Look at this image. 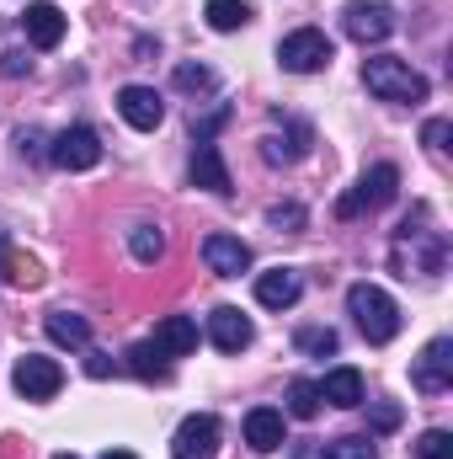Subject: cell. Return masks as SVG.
Wrapping results in <instances>:
<instances>
[{"label":"cell","instance_id":"obj_1","mask_svg":"<svg viewBox=\"0 0 453 459\" xmlns=\"http://www.w3.org/2000/svg\"><path fill=\"white\" fill-rule=\"evenodd\" d=\"M346 310H352L357 332L373 347H384V342L400 337V305H395L379 283H352V289H346Z\"/></svg>","mask_w":453,"mask_h":459},{"label":"cell","instance_id":"obj_2","mask_svg":"<svg viewBox=\"0 0 453 459\" xmlns=\"http://www.w3.org/2000/svg\"><path fill=\"white\" fill-rule=\"evenodd\" d=\"M363 86H368L379 102H427V75L411 70V65L395 59V54L363 59Z\"/></svg>","mask_w":453,"mask_h":459},{"label":"cell","instance_id":"obj_3","mask_svg":"<svg viewBox=\"0 0 453 459\" xmlns=\"http://www.w3.org/2000/svg\"><path fill=\"white\" fill-rule=\"evenodd\" d=\"M395 267H400V278H438L443 267H449V240H443V230H427V225H400L395 235Z\"/></svg>","mask_w":453,"mask_h":459},{"label":"cell","instance_id":"obj_4","mask_svg":"<svg viewBox=\"0 0 453 459\" xmlns=\"http://www.w3.org/2000/svg\"><path fill=\"white\" fill-rule=\"evenodd\" d=\"M395 193H400V166L379 160V166H368V171H363V182H357V187L337 204V214H341V220H357V214L389 209V204H395Z\"/></svg>","mask_w":453,"mask_h":459},{"label":"cell","instance_id":"obj_5","mask_svg":"<svg viewBox=\"0 0 453 459\" xmlns=\"http://www.w3.org/2000/svg\"><path fill=\"white\" fill-rule=\"evenodd\" d=\"M331 38L321 32V27H299V32H288L283 43H278V65L288 70V75H315V70H326L331 65Z\"/></svg>","mask_w":453,"mask_h":459},{"label":"cell","instance_id":"obj_6","mask_svg":"<svg viewBox=\"0 0 453 459\" xmlns=\"http://www.w3.org/2000/svg\"><path fill=\"white\" fill-rule=\"evenodd\" d=\"M341 32L352 38V43H384L389 32H395V5L389 0H346L341 5Z\"/></svg>","mask_w":453,"mask_h":459},{"label":"cell","instance_id":"obj_7","mask_svg":"<svg viewBox=\"0 0 453 459\" xmlns=\"http://www.w3.org/2000/svg\"><path fill=\"white\" fill-rule=\"evenodd\" d=\"M11 385H16V395H27V401H54V395L64 390V368H59L54 358H43V352H27V358H16V368H11Z\"/></svg>","mask_w":453,"mask_h":459},{"label":"cell","instance_id":"obj_8","mask_svg":"<svg viewBox=\"0 0 453 459\" xmlns=\"http://www.w3.org/2000/svg\"><path fill=\"white\" fill-rule=\"evenodd\" d=\"M48 160H54V166H64V171H91V166L102 160V134H97V128H86V123H70L64 134H54Z\"/></svg>","mask_w":453,"mask_h":459},{"label":"cell","instance_id":"obj_9","mask_svg":"<svg viewBox=\"0 0 453 459\" xmlns=\"http://www.w3.org/2000/svg\"><path fill=\"white\" fill-rule=\"evenodd\" d=\"M411 385H416L422 395L453 390V337H432V342H427V352H422L416 368H411Z\"/></svg>","mask_w":453,"mask_h":459},{"label":"cell","instance_id":"obj_10","mask_svg":"<svg viewBox=\"0 0 453 459\" xmlns=\"http://www.w3.org/2000/svg\"><path fill=\"white\" fill-rule=\"evenodd\" d=\"M214 455H219V417L192 411L171 438V459H214Z\"/></svg>","mask_w":453,"mask_h":459},{"label":"cell","instance_id":"obj_11","mask_svg":"<svg viewBox=\"0 0 453 459\" xmlns=\"http://www.w3.org/2000/svg\"><path fill=\"white\" fill-rule=\"evenodd\" d=\"M117 113H123L128 128L155 134V128L166 123V102H160V91H155V86H123V91H117Z\"/></svg>","mask_w":453,"mask_h":459},{"label":"cell","instance_id":"obj_12","mask_svg":"<svg viewBox=\"0 0 453 459\" xmlns=\"http://www.w3.org/2000/svg\"><path fill=\"white\" fill-rule=\"evenodd\" d=\"M21 32H27L32 48H59V43H64V11H59L54 0H32V5L21 11Z\"/></svg>","mask_w":453,"mask_h":459},{"label":"cell","instance_id":"obj_13","mask_svg":"<svg viewBox=\"0 0 453 459\" xmlns=\"http://www.w3.org/2000/svg\"><path fill=\"white\" fill-rule=\"evenodd\" d=\"M203 262H209V273H219V278H240L245 267H251V246L240 240V235H209L203 240Z\"/></svg>","mask_w":453,"mask_h":459},{"label":"cell","instance_id":"obj_14","mask_svg":"<svg viewBox=\"0 0 453 459\" xmlns=\"http://www.w3.org/2000/svg\"><path fill=\"white\" fill-rule=\"evenodd\" d=\"M299 294H304V278L294 267H272L256 278V305H267V310H294Z\"/></svg>","mask_w":453,"mask_h":459},{"label":"cell","instance_id":"obj_15","mask_svg":"<svg viewBox=\"0 0 453 459\" xmlns=\"http://www.w3.org/2000/svg\"><path fill=\"white\" fill-rule=\"evenodd\" d=\"M192 187H209V193H219V198H229L235 193V182H229V166L225 155H219V144L209 139V144H192Z\"/></svg>","mask_w":453,"mask_h":459},{"label":"cell","instance_id":"obj_16","mask_svg":"<svg viewBox=\"0 0 453 459\" xmlns=\"http://www.w3.org/2000/svg\"><path fill=\"white\" fill-rule=\"evenodd\" d=\"M245 444H251L256 455H278V449L288 444L283 411H272V406H256V411H245Z\"/></svg>","mask_w":453,"mask_h":459},{"label":"cell","instance_id":"obj_17","mask_svg":"<svg viewBox=\"0 0 453 459\" xmlns=\"http://www.w3.org/2000/svg\"><path fill=\"white\" fill-rule=\"evenodd\" d=\"M256 337V326L235 310V305H219L214 316H209V342L219 347V352H240V347H251Z\"/></svg>","mask_w":453,"mask_h":459},{"label":"cell","instance_id":"obj_18","mask_svg":"<svg viewBox=\"0 0 453 459\" xmlns=\"http://www.w3.org/2000/svg\"><path fill=\"white\" fill-rule=\"evenodd\" d=\"M283 128H288V134H267V139H261V160H267V166H294V160L310 150V128H304V123H283Z\"/></svg>","mask_w":453,"mask_h":459},{"label":"cell","instance_id":"obj_19","mask_svg":"<svg viewBox=\"0 0 453 459\" xmlns=\"http://www.w3.org/2000/svg\"><path fill=\"white\" fill-rule=\"evenodd\" d=\"M150 342L160 347L166 358H187V352L198 347V321H192V316H166V321L155 326Z\"/></svg>","mask_w":453,"mask_h":459},{"label":"cell","instance_id":"obj_20","mask_svg":"<svg viewBox=\"0 0 453 459\" xmlns=\"http://www.w3.org/2000/svg\"><path fill=\"white\" fill-rule=\"evenodd\" d=\"M321 401H331L341 411L363 406V374H357V368H331V374L321 379Z\"/></svg>","mask_w":453,"mask_h":459},{"label":"cell","instance_id":"obj_21","mask_svg":"<svg viewBox=\"0 0 453 459\" xmlns=\"http://www.w3.org/2000/svg\"><path fill=\"white\" fill-rule=\"evenodd\" d=\"M43 332H48V342H59V347H91V321L75 316V310H54L43 321Z\"/></svg>","mask_w":453,"mask_h":459},{"label":"cell","instance_id":"obj_22","mask_svg":"<svg viewBox=\"0 0 453 459\" xmlns=\"http://www.w3.org/2000/svg\"><path fill=\"white\" fill-rule=\"evenodd\" d=\"M123 358H128V368H133L139 379H150V385H166V379H171V358L155 342H133Z\"/></svg>","mask_w":453,"mask_h":459},{"label":"cell","instance_id":"obj_23","mask_svg":"<svg viewBox=\"0 0 453 459\" xmlns=\"http://www.w3.org/2000/svg\"><path fill=\"white\" fill-rule=\"evenodd\" d=\"M203 16H209V27H214V32H240L256 11H251L245 0H209V5H203Z\"/></svg>","mask_w":453,"mask_h":459},{"label":"cell","instance_id":"obj_24","mask_svg":"<svg viewBox=\"0 0 453 459\" xmlns=\"http://www.w3.org/2000/svg\"><path fill=\"white\" fill-rule=\"evenodd\" d=\"M294 459H379V444H373V438H331L326 449L294 455Z\"/></svg>","mask_w":453,"mask_h":459},{"label":"cell","instance_id":"obj_25","mask_svg":"<svg viewBox=\"0 0 453 459\" xmlns=\"http://www.w3.org/2000/svg\"><path fill=\"white\" fill-rule=\"evenodd\" d=\"M288 417H299V422L321 417V385L315 379H294L288 385Z\"/></svg>","mask_w":453,"mask_h":459},{"label":"cell","instance_id":"obj_26","mask_svg":"<svg viewBox=\"0 0 453 459\" xmlns=\"http://www.w3.org/2000/svg\"><path fill=\"white\" fill-rule=\"evenodd\" d=\"M128 251H133V262H160V256H166V235H160V225L128 230Z\"/></svg>","mask_w":453,"mask_h":459},{"label":"cell","instance_id":"obj_27","mask_svg":"<svg viewBox=\"0 0 453 459\" xmlns=\"http://www.w3.org/2000/svg\"><path fill=\"white\" fill-rule=\"evenodd\" d=\"M214 86H219V75L209 65H176V91H192L198 97V91H214Z\"/></svg>","mask_w":453,"mask_h":459},{"label":"cell","instance_id":"obj_28","mask_svg":"<svg viewBox=\"0 0 453 459\" xmlns=\"http://www.w3.org/2000/svg\"><path fill=\"white\" fill-rule=\"evenodd\" d=\"M294 342H299V352H315V358H326V352H337V347H341V337L331 332V326H304Z\"/></svg>","mask_w":453,"mask_h":459},{"label":"cell","instance_id":"obj_29","mask_svg":"<svg viewBox=\"0 0 453 459\" xmlns=\"http://www.w3.org/2000/svg\"><path fill=\"white\" fill-rule=\"evenodd\" d=\"M416 459H453V433L449 428H427L416 438Z\"/></svg>","mask_w":453,"mask_h":459},{"label":"cell","instance_id":"obj_30","mask_svg":"<svg viewBox=\"0 0 453 459\" xmlns=\"http://www.w3.org/2000/svg\"><path fill=\"white\" fill-rule=\"evenodd\" d=\"M267 225L272 230H299L304 225V209H299V204H278V209H267Z\"/></svg>","mask_w":453,"mask_h":459},{"label":"cell","instance_id":"obj_31","mask_svg":"<svg viewBox=\"0 0 453 459\" xmlns=\"http://www.w3.org/2000/svg\"><path fill=\"white\" fill-rule=\"evenodd\" d=\"M219 123H229V108H214L209 117H192V144H209Z\"/></svg>","mask_w":453,"mask_h":459},{"label":"cell","instance_id":"obj_32","mask_svg":"<svg viewBox=\"0 0 453 459\" xmlns=\"http://www.w3.org/2000/svg\"><path fill=\"white\" fill-rule=\"evenodd\" d=\"M449 117H432V123H427V128H422V139H427V150H432V155H443V150H449Z\"/></svg>","mask_w":453,"mask_h":459},{"label":"cell","instance_id":"obj_33","mask_svg":"<svg viewBox=\"0 0 453 459\" xmlns=\"http://www.w3.org/2000/svg\"><path fill=\"white\" fill-rule=\"evenodd\" d=\"M27 70H32V59H27L21 48H5V54H0V75H11V81H21Z\"/></svg>","mask_w":453,"mask_h":459},{"label":"cell","instance_id":"obj_34","mask_svg":"<svg viewBox=\"0 0 453 459\" xmlns=\"http://www.w3.org/2000/svg\"><path fill=\"white\" fill-rule=\"evenodd\" d=\"M368 422H373V433H395L400 428V406H373Z\"/></svg>","mask_w":453,"mask_h":459},{"label":"cell","instance_id":"obj_35","mask_svg":"<svg viewBox=\"0 0 453 459\" xmlns=\"http://www.w3.org/2000/svg\"><path fill=\"white\" fill-rule=\"evenodd\" d=\"M16 150L38 160V155H43V128H16Z\"/></svg>","mask_w":453,"mask_h":459},{"label":"cell","instance_id":"obj_36","mask_svg":"<svg viewBox=\"0 0 453 459\" xmlns=\"http://www.w3.org/2000/svg\"><path fill=\"white\" fill-rule=\"evenodd\" d=\"M86 374H91V379H107V374H113V358H107V352H91V358H86Z\"/></svg>","mask_w":453,"mask_h":459},{"label":"cell","instance_id":"obj_37","mask_svg":"<svg viewBox=\"0 0 453 459\" xmlns=\"http://www.w3.org/2000/svg\"><path fill=\"white\" fill-rule=\"evenodd\" d=\"M5 262H11V235L0 230V278H5Z\"/></svg>","mask_w":453,"mask_h":459},{"label":"cell","instance_id":"obj_38","mask_svg":"<svg viewBox=\"0 0 453 459\" xmlns=\"http://www.w3.org/2000/svg\"><path fill=\"white\" fill-rule=\"evenodd\" d=\"M102 459H139V455H128V449H107Z\"/></svg>","mask_w":453,"mask_h":459},{"label":"cell","instance_id":"obj_39","mask_svg":"<svg viewBox=\"0 0 453 459\" xmlns=\"http://www.w3.org/2000/svg\"><path fill=\"white\" fill-rule=\"evenodd\" d=\"M54 459H75V455H54Z\"/></svg>","mask_w":453,"mask_h":459}]
</instances>
